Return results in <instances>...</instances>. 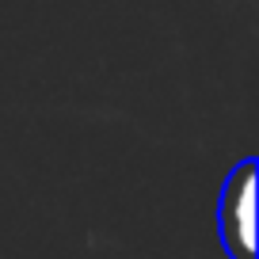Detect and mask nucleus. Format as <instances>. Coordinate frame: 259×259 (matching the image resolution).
<instances>
[{
  "label": "nucleus",
  "instance_id": "obj_1",
  "mask_svg": "<svg viewBox=\"0 0 259 259\" xmlns=\"http://www.w3.org/2000/svg\"><path fill=\"white\" fill-rule=\"evenodd\" d=\"M221 244L233 259H255V160L229 171L218 206Z\"/></svg>",
  "mask_w": 259,
  "mask_h": 259
}]
</instances>
